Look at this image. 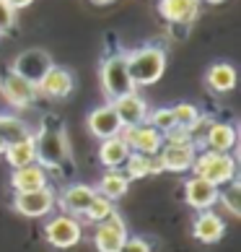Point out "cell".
I'll use <instances>...</instances> for the list:
<instances>
[{
	"mask_svg": "<svg viewBox=\"0 0 241 252\" xmlns=\"http://www.w3.org/2000/svg\"><path fill=\"white\" fill-rule=\"evenodd\" d=\"M5 158L8 164L18 169V166H26V164H36V146H34V135H24L18 141L8 143L5 146Z\"/></svg>",
	"mask_w": 241,
	"mask_h": 252,
	"instance_id": "obj_22",
	"label": "cell"
},
{
	"mask_svg": "<svg viewBox=\"0 0 241 252\" xmlns=\"http://www.w3.org/2000/svg\"><path fill=\"white\" fill-rule=\"evenodd\" d=\"M194 156H197L194 146H174V143H163L161 151L156 154V158H159V164H161V169H166V172H179V174L192 169Z\"/></svg>",
	"mask_w": 241,
	"mask_h": 252,
	"instance_id": "obj_11",
	"label": "cell"
},
{
	"mask_svg": "<svg viewBox=\"0 0 241 252\" xmlns=\"http://www.w3.org/2000/svg\"><path fill=\"white\" fill-rule=\"evenodd\" d=\"M192 234L197 242H202V245H215V242L223 239V234H226V223L220 216H215V213L200 211V216L192 223Z\"/></svg>",
	"mask_w": 241,
	"mask_h": 252,
	"instance_id": "obj_17",
	"label": "cell"
},
{
	"mask_svg": "<svg viewBox=\"0 0 241 252\" xmlns=\"http://www.w3.org/2000/svg\"><path fill=\"white\" fill-rule=\"evenodd\" d=\"M218 200L228 208V213H234V216H241V185L234 180L228 182V188L223 192H218Z\"/></svg>",
	"mask_w": 241,
	"mask_h": 252,
	"instance_id": "obj_28",
	"label": "cell"
},
{
	"mask_svg": "<svg viewBox=\"0 0 241 252\" xmlns=\"http://www.w3.org/2000/svg\"><path fill=\"white\" fill-rule=\"evenodd\" d=\"M127 70L137 86H151L156 83L166 70V52L161 47H140L127 55Z\"/></svg>",
	"mask_w": 241,
	"mask_h": 252,
	"instance_id": "obj_1",
	"label": "cell"
},
{
	"mask_svg": "<svg viewBox=\"0 0 241 252\" xmlns=\"http://www.w3.org/2000/svg\"><path fill=\"white\" fill-rule=\"evenodd\" d=\"M171 115H174V125L189 130V133L200 125V112H197V107L187 104V101H182V104L171 107Z\"/></svg>",
	"mask_w": 241,
	"mask_h": 252,
	"instance_id": "obj_26",
	"label": "cell"
},
{
	"mask_svg": "<svg viewBox=\"0 0 241 252\" xmlns=\"http://www.w3.org/2000/svg\"><path fill=\"white\" fill-rule=\"evenodd\" d=\"M125 169H127V180H140L145 174H156V172H163L159 158L153 156H145V154H130L127 161H125Z\"/></svg>",
	"mask_w": 241,
	"mask_h": 252,
	"instance_id": "obj_25",
	"label": "cell"
},
{
	"mask_svg": "<svg viewBox=\"0 0 241 252\" xmlns=\"http://www.w3.org/2000/svg\"><path fill=\"white\" fill-rule=\"evenodd\" d=\"M127 188H130V180L119 169H114V172H107L104 177H101L96 192L101 195V198H107V200L114 203V200H119L127 192Z\"/></svg>",
	"mask_w": 241,
	"mask_h": 252,
	"instance_id": "obj_24",
	"label": "cell"
},
{
	"mask_svg": "<svg viewBox=\"0 0 241 252\" xmlns=\"http://www.w3.org/2000/svg\"><path fill=\"white\" fill-rule=\"evenodd\" d=\"M192 177H200L210 185H228L236 180V158L231 154H200L194 156V164H192Z\"/></svg>",
	"mask_w": 241,
	"mask_h": 252,
	"instance_id": "obj_2",
	"label": "cell"
},
{
	"mask_svg": "<svg viewBox=\"0 0 241 252\" xmlns=\"http://www.w3.org/2000/svg\"><path fill=\"white\" fill-rule=\"evenodd\" d=\"M96 198V190L88 188V185H68L62 192H60V208L68 213V216H83L86 213V208L91 205V200Z\"/></svg>",
	"mask_w": 241,
	"mask_h": 252,
	"instance_id": "obj_16",
	"label": "cell"
},
{
	"mask_svg": "<svg viewBox=\"0 0 241 252\" xmlns=\"http://www.w3.org/2000/svg\"><path fill=\"white\" fill-rule=\"evenodd\" d=\"M197 5L200 0H161L159 11L171 24H189L197 16Z\"/></svg>",
	"mask_w": 241,
	"mask_h": 252,
	"instance_id": "obj_21",
	"label": "cell"
},
{
	"mask_svg": "<svg viewBox=\"0 0 241 252\" xmlns=\"http://www.w3.org/2000/svg\"><path fill=\"white\" fill-rule=\"evenodd\" d=\"M218 192L220 190L215 185L200 180V177H189V180L184 182V200H187V205H192L194 211H210V205L218 203Z\"/></svg>",
	"mask_w": 241,
	"mask_h": 252,
	"instance_id": "obj_15",
	"label": "cell"
},
{
	"mask_svg": "<svg viewBox=\"0 0 241 252\" xmlns=\"http://www.w3.org/2000/svg\"><path fill=\"white\" fill-rule=\"evenodd\" d=\"M151 127H156L159 133H169L171 127H177L174 125V115H171V107H163V109H153V112H148V120H145Z\"/></svg>",
	"mask_w": 241,
	"mask_h": 252,
	"instance_id": "obj_29",
	"label": "cell"
},
{
	"mask_svg": "<svg viewBox=\"0 0 241 252\" xmlns=\"http://www.w3.org/2000/svg\"><path fill=\"white\" fill-rule=\"evenodd\" d=\"M91 3H94V5H109L112 0H91Z\"/></svg>",
	"mask_w": 241,
	"mask_h": 252,
	"instance_id": "obj_35",
	"label": "cell"
},
{
	"mask_svg": "<svg viewBox=\"0 0 241 252\" xmlns=\"http://www.w3.org/2000/svg\"><path fill=\"white\" fill-rule=\"evenodd\" d=\"M5 146H8V143L3 141V138H0V154H5Z\"/></svg>",
	"mask_w": 241,
	"mask_h": 252,
	"instance_id": "obj_36",
	"label": "cell"
},
{
	"mask_svg": "<svg viewBox=\"0 0 241 252\" xmlns=\"http://www.w3.org/2000/svg\"><path fill=\"white\" fill-rule=\"evenodd\" d=\"M208 3H223V0H208Z\"/></svg>",
	"mask_w": 241,
	"mask_h": 252,
	"instance_id": "obj_37",
	"label": "cell"
},
{
	"mask_svg": "<svg viewBox=\"0 0 241 252\" xmlns=\"http://www.w3.org/2000/svg\"><path fill=\"white\" fill-rule=\"evenodd\" d=\"M119 138L127 143V148L133 154H145V156H156L163 146V135L148 123L143 125H133V127H122Z\"/></svg>",
	"mask_w": 241,
	"mask_h": 252,
	"instance_id": "obj_6",
	"label": "cell"
},
{
	"mask_svg": "<svg viewBox=\"0 0 241 252\" xmlns=\"http://www.w3.org/2000/svg\"><path fill=\"white\" fill-rule=\"evenodd\" d=\"M208 86L213 91H218V94L231 91V89L236 86V70H234V65H228V63L210 65V70H208Z\"/></svg>",
	"mask_w": 241,
	"mask_h": 252,
	"instance_id": "obj_23",
	"label": "cell"
},
{
	"mask_svg": "<svg viewBox=\"0 0 241 252\" xmlns=\"http://www.w3.org/2000/svg\"><path fill=\"white\" fill-rule=\"evenodd\" d=\"M13 24H16V11L5 3V0H0V34L11 32Z\"/></svg>",
	"mask_w": 241,
	"mask_h": 252,
	"instance_id": "obj_32",
	"label": "cell"
},
{
	"mask_svg": "<svg viewBox=\"0 0 241 252\" xmlns=\"http://www.w3.org/2000/svg\"><path fill=\"white\" fill-rule=\"evenodd\" d=\"M5 3H8V5H11V8H13V11H18V8H26V5H31V3H34V0H5Z\"/></svg>",
	"mask_w": 241,
	"mask_h": 252,
	"instance_id": "obj_34",
	"label": "cell"
},
{
	"mask_svg": "<svg viewBox=\"0 0 241 252\" xmlns=\"http://www.w3.org/2000/svg\"><path fill=\"white\" fill-rule=\"evenodd\" d=\"M119 252H151V245L143 237H127Z\"/></svg>",
	"mask_w": 241,
	"mask_h": 252,
	"instance_id": "obj_33",
	"label": "cell"
},
{
	"mask_svg": "<svg viewBox=\"0 0 241 252\" xmlns=\"http://www.w3.org/2000/svg\"><path fill=\"white\" fill-rule=\"evenodd\" d=\"M11 185L16 192H34V190H44L47 188V172L42 164H26L13 169Z\"/></svg>",
	"mask_w": 241,
	"mask_h": 252,
	"instance_id": "obj_18",
	"label": "cell"
},
{
	"mask_svg": "<svg viewBox=\"0 0 241 252\" xmlns=\"http://www.w3.org/2000/svg\"><path fill=\"white\" fill-rule=\"evenodd\" d=\"M163 143H174V146H194L192 133L184 127H171L169 133H163Z\"/></svg>",
	"mask_w": 241,
	"mask_h": 252,
	"instance_id": "obj_31",
	"label": "cell"
},
{
	"mask_svg": "<svg viewBox=\"0 0 241 252\" xmlns=\"http://www.w3.org/2000/svg\"><path fill=\"white\" fill-rule=\"evenodd\" d=\"M127 239V226L125 221L112 213L107 221L96 223V237H94V245L99 252H119Z\"/></svg>",
	"mask_w": 241,
	"mask_h": 252,
	"instance_id": "obj_9",
	"label": "cell"
},
{
	"mask_svg": "<svg viewBox=\"0 0 241 252\" xmlns=\"http://www.w3.org/2000/svg\"><path fill=\"white\" fill-rule=\"evenodd\" d=\"M36 146V164L42 166H57L68 154V141L62 130H44L39 138H34Z\"/></svg>",
	"mask_w": 241,
	"mask_h": 252,
	"instance_id": "obj_7",
	"label": "cell"
},
{
	"mask_svg": "<svg viewBox=\"0 0 241 252\" xmlns=\"http://www.w3.org/2000/svg\"><path fill=\"white\" fill-rule=\"evenodd\" d=\"M13 208L26 219H42L54 208V192L50 188L34 190V192H16Z\"/></svg>",
	"mask_w": 241,
	"mask_h": 252,
	"instance_id": "obj_8",
	"label": "cell"
},
{
	"mask_svg": "<svg viewBox=\"0 0 241 252\" xmlns=\"http://www.w3.org/2000/svg\"><path fill=\"white\" fill-rule=\"evenodd\" d=\"M73 86H76L73 73H70L68 68L52 65V68L44 73V78L36 83V91H42V94L50 96V99H65V96H70Z\"/></svg>",
	"mask_w": 241,
	"mask_h": 252,
	"instance_id": "obj_12",
	"label": "cell"
},
{
	"mask_svg": "<svg viewBox=\"0 0 241 252\" xmlns=\"http://www.w3.org/2000/svg\"><path fill=\"white\" fill-rule=\"evenodd\" d=\"M205 143L213 154H231L239 143V133H236V127L228 125V123H213L208 127Z\"/></svg>",
	"mask_w": 241,
	"mask_h": 252,
	"instance_id": "obj_19",
	"label": "cell"
},
{
	"mask_svg": "<svg viewBox=\"0 0 241 252\" xmlns=\"http://www.w3.org/2000/svg\"><path fill=\"white\" fill-rule=\"evenodd\" d=\"M114 213V205H112V200H107V198H101V195L96 192V198L91 200V205L86 208V216L88 221H94V223H101V221H107L109 216Z\"/></svg>",
	"mask_w": 241,
	"mask_h": 252,
	"instance_id": "obj_27",
	"label": "cell"
},
{
	"mask_svg": "<svg viewBox=\"0 0 241 252\" xmlns=\"http://www.w3.org/2000/svg\"><path fill=\"white\" fill-rule=\"evenodd\" d=\"M29 135L26 133V127L21 125V120H13V117H0V138H3L5 143H13L18 138Z\"/></svg>",
	"mask_w": 241,
	"mask_h": 252,
	"instance_id": "obj_30",
	"label": "cell"
},
{
	"mask_svg": "<svg viewBox=\"0 0 241 252\" xmlns=\"http://www.w3.org/2000/svg\"><path fill=\"white\" fill-rule=\"evenodd\" d=\"M112 109L117 112L119 123H122V127H133V125H143L148 120V101L137 94V91H133V94H125L112 101Z\"/></svg>",
	"mask_w": 241,
	"mask_h": 252,
	"instance_id": "obj_10",
	"label": "cell"
},
{
	"mask_svg": "<svg viewBox=\"0 0 241 252\" xmlns=\"http://www.w3.org/2000/svg\"><path fill=\"white\" fill-rule=\"evenodd\" d=\"M88 130L91 135H96L99 141H107V138H117L122 133V123H119L117 112L112 109V104L96 107L94 112H88Z\"/></svg>",
	"mask_w": 241,
	"mask_h": 252,
	"instance_id": "obj_13",
	"label": "cell"
},
{
	"mask_svg": "<svg viewBox=\"0 0 241 252\" xmlns=\"http://www.w3.org/2000/svg\"><path fill=\"white\" fill-rule=\"evenodd\" d=\"M52 65H54V63H52V58H50L47 50L31 47V50L21 52V55L13 60L11 73H16V76H21L24 81H29V83H34V86H36V83L44 78V73H47Z\"/></svg>",
	"mask_w": 241,
	"mask_h": 252,
	"instance_id": "obj_5",
	"label": "cell"
},
{
	"mask_svg": "<svg viewBox=\"0 0 241 252\" xmlns=\"http://www.w3.org/2000/svg\"><path fill=\"white\" fill-rule=\"evenodd\" d=\"M101 89H104L107 99H112V101L135 91V83H133L130 70H127V55L125 52H117L109 60H104V65H101Z\"/></svg>",
	"mask_w": 241,
	"mask_h": 252,
	"instance_id": "obj_3",
	"label": "cell"
},
{
	"mask_svg": "<svg viewBox=\"0 0 241 252\" xmlns=\"http://www.w3.org/2000/svg\"><path fill=\"white\" fill-rule=\"evenodd\" d=\"M133 154L127 148V143L122 141V138H107V141H101V146H99V161L107 166L109 172H114V169H119V166H125V161H127V156Z\"/></svg>",
	"mask_w": 241,
	"mask_h": 252,
	"instance_id": "obj_20",
	"label": "cell"
},
{
	"mask_svg": "<svg viewBox=\"0 0 241 252\" xmlns=\"http://www.w3.org/2000/svg\"><path fill=\"white\" fill-rule=\"evenodd\" d=\"M80 237H83V231H80L78 219L68 216V213L54 216V219H50L47 223H44V239L57 250H68L73 245H78Z\"/></svg>",
	"mask_w": 241,
	"mask_h": 252,
	"instance_id": "obj_4",
	"label": "cell"
},
{
	"mask_svg": "<svg viewBox=\"0 0 241 252\" xmlns=\"http://www.w3.org/2000/svg\"><path fill=\"white\" fill-rule=\"evenodd\" d=\"M0 91H3V96L5 101L11 107H18V109H24V107H29L34 96H36V86L29 81H24L21 76H16V73H8V76L0 81Z\"/></svg>",
	"mask_w": 241,
	"mask_h": 252,
	"instance_id": "obj_14",
	"label": "cell"
}]
</instances>
